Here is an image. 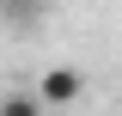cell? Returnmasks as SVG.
Returning <instances> with one entry per match:
<instances>
[{"instance_id":"1","label":"cell","mask_w":122,"mask_h":116,"mask_svg":"<svg viewBox=\"0 0 122 116\" xmlns=\"http://www.w3.org/2000/svg\"><path fill=\"white\" fill-rule=\"evenodd\" d=\"M79 92H86V73H79V67H49L43 79H37V104H43V110H61V104H73Z\"/></svg>"},{"instance_id":"2","label":"cell","mask_w":122,"mask_h":116,"mask_svg":"<svg viewBox=\"0 0 122 116\" xmlns=\"http://www.w3.org/2000/svg\"><path fill=\"white\" fill-rule=\"evenodd\" d=\"M43 12H49V0H0V18L12 31H30V25H43Z\"/></svg>"},{"instance_id":"3","label":"cell","mask_w":122,"mask_h":116,"mask_svg":"<svg viewBox=\"0 0 122 116\" xmlns=\"http://www.w3.org/2000/svg\"><path fill=\"white\" fill-rule=\"evenodd\" d=\"M0 116H49L37 104V92H0Z\"/></svg>"}]
</instances>
